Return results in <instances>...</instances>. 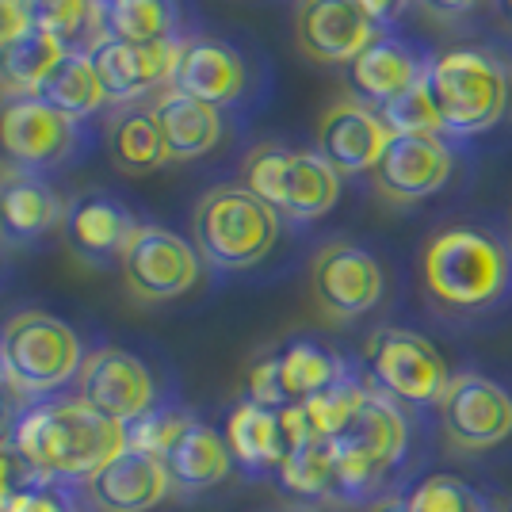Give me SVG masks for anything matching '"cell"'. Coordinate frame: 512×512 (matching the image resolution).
Listing matches in <instances>:
<instances>
[{
    "instance_id": "obj_5",
    "label": "cell",
    "mask_w": 512,
    "mask_h": 512,
    "mask_svg": "<svg viewBox=\"0 0 512 512\" xmlns=\"http://www.w3.org/2000/svg\"><path fill=\"white\" fill-rule=\"evenodd\" d=\"M409 448V421L398 402L371 383L356 417L333 440V497L363 501L379 490L386 470L402 463Z\"/></svg>"
},
{
    "instance_id": "obj_3",
    "label": "cell",
    "mask_w": 512,
    "mask_h": 512,
    "mask_svg": "<svg viewBox=\"0 0 512 512\" xmlns=\"http://www.w3.org/2000/svg\"><path fill=\"white\" fill-rule=\"evenodd\" d=\"M444 134L474 138L493 130L512 104V73L486 50L459 46L428 62L425 77Z\"/></svg>"
},
{
    "instance_id": "obj_37",
    "label": "cell",
    "mask_w": 512,
    "mask_h": 512,
    "mask_svg": "<svg viewBox=\"0 0 512 512\" xmlns=\"http://www.w3.org/2000/svg\"><path fill=\"white\" fill-rule=\"evenodd\" d=\"M245 386H249V402H256V406H268V409L291 406V402H287V390H283V379H279L276 356L256 360L253 371H249V383Z\"/></svg>"
},
{
    "instance_id": "obj_11",
    "label": "cell",
    "mask_w": 512,
    "mask_h": 512,
    "mask_svg": "<svg viewBox=\"0 0 512 512\" xmlns=\"http://www.w3.org/2000/svg\"><path fill=\"white\" fill-rule=\"evenodd\" d=\"M119 268L127 291L138 302H172L199 283L203 256L188 237L172 234L165 226H142L127 245Z\"/></svg>"
},
{
    "instance_id": "obj_27",
    "label": "cell",
    "mask_w": 512,
    "mask_h": 512,
    "mask_svg": "<svg viewBox=\"0 0 512 512\" xmlns=\"http://www.w3.org/2000/svg\"><path fill=\"white\" fill-rule=\"evenodd\" d=\"M35 96L54 107V111L77 119V123H85L88 115H96L107 104V92L100 85V77H96L92 54H85V50H69L62 62L50 69V77L39 85Z\"/></svg>"
},
{
    "instance_id": "obj_21",
    "label": "cell",
    "mask_w": 512,
    "mask_h": 512,
    "mask_svg": "<svg viewBox=\"0 0 512 512\" xmlns=\"http://www.w3.org/2000/svg\"><path fill=\"white\" fill-rule=\"evenodd\" d=\"M428 77V62L409 43L394 35H379L356 62H348V88L360 104L383 111L409 88H417Z\"/></svg>"
},
{
    "instance_id": "obj_17",
    "label": "cell",
    "mask_w": 512,
    "mask_h": 512,
    "mask_svg": "<svg viewBox=\"0 0 512 512\" xmlns=\"http://www.w3.org/2000/svg\"><path fill=\"white\" fill-rule=\"evenodd\" d=\"M390 127L375 107L360 104L356 96L333 104L318 123V153L333 165V169L360 176V172H375L383 161L386 146H390Z\"/></svg>"
},
{
    "instance_id": "obj_14",
    "label": "cell",
    "mask_w": 512,
    "mask_h": 512,
    "mask_svg": "<svg viewBox=\"0 0 512 512\" xmlns=\"http://www.w3.org/2000/svg\"><path fill=\"white\" fill-rule=\"evenodd\" d=\"M383 31L360 12L356 0H299L295 8V43L310 62H356Z\"/></svg>"
},
{
    "instance_id": "obj_19",
    "label": "cell",
    "mask_w": 512,
    "mask_h": 512,
    "mask_svg": "<svg viewBox=\"0 0 512 512\" xmlns=\"http://www.w3.org/2000/svg\"><path fill=\"white\" fill-rule=\"evenodd\" d=\"M62 230L69 249L85 264H119L142 226L119 199L104 192H88L65 207Z\"/></svg>"
},
{
    "instance_id": "obj_39",
    "label": "cell",
    "mask_w": 512,
    "mask_h": 512,
    "mask_svg": "<svg viewBox=\"0 0 512 512\" xmlns=\"http://www.w3.org/2000/svg\"><path fill=\"white\" fill-rule=\"evenodd\" d=\"M27 27H31V23H27L23 0H0V46L12 43V39H20Z\"/></svg>"
},
{
    "instance_id": "obj_18",
    "label": "cell",
    "mask_w": 512,
    "mask_h": 512,
    "mask_svg": "<svg viewBox=\"0 0 512 512\" xmlns=\"http://www.w3.org/2000/svg\"><path fill=\"white\" fill-rule=\"evenodd\" d=\"M85 493L96 512H153L172 493V478L165 459L123 448L88 478Z\"/></svg>"
},
{
    "instance_id": "obj_7",
    "label": "cell",
    "mask_w": 512,
    "mask_h": 512,
    "mask_svg": "<svg viewBox=\"0 0 512 512\" xmlns=\"http://www.w3.org/2000/svg\"><path fill=\"white\" fill-rule=\"evenodd\" d=\"M241 184L291 222H314L341 199V172L318 150H291L283 142L249 150L241 161Z\"/></svg>"
},
{
    "instance_id": "obj_31",
    "label": "cell",
    "mask_w": 512,
    "mask_h": 512,
    "mask_svg": "<svg viewBox=\"0 0 512 512\" xmlns=\"http://www.w3.org/2000/svg\"><path fill=\"white\" fill-rule=\"evenodd\" d=\"M279 486L299 501H321L333 497V440H306L291 448L279 463Z\"/></svg>"
},
{
    "instance_id": "obj_24",
    "label": "cell",
    "mask_w": 512,
    "mask_h": 512,
    "mask_svg": "<svg viewBox=\"0 0 512 512\" xmlns=\"http://www.w3.org/2000/svg\"><path fill=\"white\" fill-rule=\"evenodd\" d=\"M161 459H165V470H169L176 493L211 490L218 482H226L234 470V451L226 444V436H218L211 425H203L195 417L172 440V448Z\"/></svg>"
},
{
    "instance_id": "obj_41",
    "label": "cell",
    "mask_w": 512,
    "mask_h": 512,
    "mask_svg": "<svg viewBox=\"0 0 512 512\" xmlns=\"http://www.w3.org/2000/svg\"><path fill=\"white\" fill-rule=\"evenodd\" d=\"M12 486H16V478H12V459H8V451H0V509H4Z\"/></svg>"
},
{
    "instance_id": "obj_42",
    "label": "cell",
    "mask_w": 512,
    "mask_h": 512,
    "mask_svg": "<svg viewBox=\"0 0 512 512\" xmlns=\"http://www.w3.org/2000/svg\"><path fill=\"white\" fill-rule=\"evenodd\" d=\"M371 512H409V505H406V497H390V501H379Z\"/></svg>"
},
{
    "instance_id": "obj_16",
    "label": "cell",
    "mask_w": 512,
    "mask_h": 512,
    "mask_svg": "<svg viewBox=\"0 0 512 512\" xmlns=\"http://www.w3.org/2000/svg\"><path fill=\"white\" fill-rule=\"evenodd\" d=\"M180 43L184 39H169V43H119V39H104L92 50V65L96 77L104 85L111 104H138L150 92H165L172 88V73H176V58H180Z\"/></svg>"
},
{
    "instance_id": "obj_22",
    "label": "cell",
    "mask_w": 512,
    "mask_h": 512,
    "mask_svg": "<svg viewBox=\"0 0 512 512\" xmlns=\"http://www.w3.org/2000/svg\"><path fill=\"white\" fill-rule=\"evenodd\" d=\"M62 195L43 180V172L4 169L0 172V237L27 245L35 237L62 226Z\"/></svg>"
},
{
    "instance_id": "obj_43",
    "label": "cell",
    "mask_w": 512,
    "mask_h": 512,
    "mask_svg": "<svg viewBox=\"0 0 512 512\" xmlns=\"http://www.w3.org/2000/svg\"><path fill=\"white\" fill-rule=\"evenodd\" d=\"M8 425V386L0 390V428Z\"/></svg>"
},
{
    "instance_id": "obj_34",
    "label": "cell",
    "mask_w": 512,
    "mask_h": 512,
    "mask_svg": "<svg viewBox=\"0 0 512 512\" xmlns=\"http://www.w3.org/2000/svg\"><path fill=\"white\" fill-rule=\"evenodd\" d=\"M379 115L390 127V134H440L444 138V123H440V111L432 104V92L425 81L409 88L406 96H398L394 104H386Z\"/></svg>"
},
{
    "instance_id": "obj_4",
    "label": "cell",
    "mask_w": 512,
    "mask_h": 512,
    "mask_svg": "<svg viewBox=\"0 0 512 512\" xmlns=\"http://www.w3.org/2000/svg\"><path fill=\"white\" fill-rule=\"evenodd\" d=\"M279 218L245 184H218L195 203L192 237L199 256L218 272H245L276 249Z\"/></svg>"
},
{
    "instance_id": "obj_33",
    "label": "cell",
    "mask_w": 512,
    "mask_h": 512,
    "mask_svg": "<svg viewBox=\"0 0 512 512\" xmlns=\"http://www.w3.org/2000/svg\"><path fill=\"white\" fill-rule=\"evenodd\" d=\"M406 505L409 512H490L482 493L463 486L459 478H448V474H432L421 486H413Z\"/></svg>"
},
{
    "instance_id": "obj_2",
    "label": "cell",
    "mask_w": 512,
    "mask_h": 512,
    "mask_svg": "<svg viewBox=\"0 0 512 512\" xmlns=\"http://www.w3.org/2000/svg\"><path fill=\"white\" fill-rule=\"evenodd\" d=\"M421 279L440 310L474 314L512 287V249L482 226H444L421 253Z\"/></svg>"
},
{
    "instance_id": "obj_10",
    "label": "cell",
    "mask_w": 512,
    "mask_h": 512,
    "mask_svg": "<svg viewBox=\"0 0 512 512\" xmlns=\"http://www.w3.org/2000/svg\"><path fill=\"white\" fill-rule=\"evenodd\" d=\"M436 406L451 448L490 451L512 436V394L490 375L478 371L451 375Z\"/></svg>"
},
{
    "instance_id": "obj_23",
    "label": "cell",
    "mask_w": 512,
    "mask_h": 512,
    "mask_svg": "<svg viewBox=\"0 0 512 512\" xmlns=\"http://www.w3.org/2000/svg\"><path fill=\"white\" fill-rule=\"evenodd\" d=\"M157 115V127L165 138V157L169 161H195V157H207V153L222 142V107H211L195 96H184L176 88H165L153 104Z\"/></svg>"
},
{
    "instance_id": "obj_9",
    "label": "cell",
    "mask_w": 512,
    "mask_h": 512,
    "mask_svg": "<svg viewBox=\"0 0 512 512\" xmlns=\"http://www.w3.org/2000/svg\"><path fill=\"white\" fill-rule=\"evenodd\" d=\"M81 146V123L39 96H0V161L23 172L65 165Z\"/></svg>"
},
{
    "instance_id": "obj_32",
    "label": "cell",
    "mask_w": 512,
    "mask_h": 512,
    "mask_svg": "<svg viewBox=\"0 0 512 512\" xmlns=\"http://www.w3.org/2000/svg\"><path fill=\"white\" fill-rule=\"evenodd\" d=\"M367 386L371 383H363L360 375L348 367L333 386H325L321 394L299 402V406L306 409V421H310V428H314V436H321V440H337L344 428H348V421L356 417V409H360Z\"/></svg>"
},
{
    "instance_id": "obj_29",
    "label": "cell",
    "mask_w": 512,
    "mask_h": 512,
    "mask_svg": "<svg viewBox=\"0 0 512 512\" xmlns=\"http://www.w3.org/2000/svg\"><path fill=\"white\" fill-rule=\"evenodd\" d=\"M104 31L119 43H169L176 39V0H104Z\"/></svg>"
},
{
    "instance_id": "obj_12",
    "label": "cell",
    "mask_w": 512,
    "mask_h": 512,
    "mask_svg": "<svg viewBox=\"0 0 512 512\" xmlns=\"http://www.w3.org/2000/svg\"><path fill=\"white\" fill-rule=\"evenodd\" d=\"M310 291L329 321H356L383 302V264L352 241H329L310 264Z\"/></svg>"
},
{
    "instance_id": "obj_38",
    "label": "cell",
    "mask_w": 512,
    "mask_h": 512,
    "mask_svg": "<svg viewBox=\"0 0 512 512\" xmlns=\"http://www.w3.org/2000/svg\"><path fill=\"white\" fill-rule=\"evenodd\" d=\"M356 4H360V12L375 23L379 31H386V27H394V23L406 16V8L413 0H356Z\"/></svg>"
},
{
    "instance_id": "obj_20",
    "label": "cell",
    "mask_w": 512,
    "mask_h": 512,
    "mask_svg": "<svg viewBox=\"0 0 512 512\" xmlns=\"http://www.w3.org/2000/svg\"><path fill=\"white\" fill-rule=\"evenodd\" d=\"M245 85H249V69L230 43L207 39V35L180 43V58H176V73H172L176 92L195 96L211 107H230L245 96Z\"/></svg>"
},
{
    "instance_id": "obj_45",
    "label": "cell",
    "mask_w": 512,
    "mask_h": 512,
    "mask_svg": "<svg viewBox=\"0 0 512 512\" xmlns=\"http://www.w3.org/2000/svg\"><path fill=\"white\" fill-rule=\"evenodd\" d=\"M509 245H512V218H509Z\"/></svg>"
},
{
    "instance_id": "obj_1",
    "label": "cell",
    "mask_w": 512,
    "mask_h": 512,
    "mask_svg": "<svg viewBox=\"0 0 512 512\" xmlns=\"http://www.w3.org/2000/svg\"><path fill=\"white\" fill-rule=\"evenodd\" d=\"M127 448V425L85 406L81 398L39 402L12 425V451L27 478L39 482H88L107 459Z\"/></svg>"
},
{
    "instance_id": "obj_40",
    "label": "cell",
    "mask_w": 512,
    "mask_h": 512,
    "mask_svg": "<svg viewBox=\"0 0 512 512\" xmlns=\"http://www.w3.org/2000/svg\"><path fill=\"white\" fill-rule=\"evenodd\" d=\"M425 12L432 16H444V20H459V16H470L482 0H417Z\"/></svg>"
},
{
    "instance_id": "obj_44",
    "label": "cell",
    "mask_w": 512,
    "mask_h": 512,
    "mask_svg": "<svg viewBox=\"0 0 512 512\" xmlns=\"http://www.w3.org/2000/svg\"><path fill=\"white\" fill-rule=\"evenodd\" d=\"M497 8H501V16H505V20H512V0H497Z\"/></svg>"
},
{
    "instance_id": "obj_15",
    "label": "cell",
    "mask_w": 512,
    "mask_h": 512,
    "mask_svg": "<svg viewBox=\"0 0 512 512\" xmlns=\"http://www.w3.org/2000/svg\"><path fill=\"white\" fill-rule=\"evenodd\" d=\"M451 169L455 157L440 134H394L375 165V184L394 203H421L448 184Z\"/></svg>"
},
{
    "instance_id": "obj_8",
    "label": "cell",
    "mask_w": 512,
    "mask_h": 512,
    "mask_svg": "<svg viewBox=\"0 0 512 512\" xmlns=\"http://www.w3.org/2000/svg\"><path fill=\"white\" fill-rule=\"evenodd\" d=\"M367 367H371V383L394 402L409 406H432L440 402L444 386H448V367L444 356L436 352V344L398 325H383L367 337Z\"/></svg>"
},
{
    "instance_id": "obj_30",
    "label": "cell",
    "mask_w": 512,
    "mask_h": 512,
    "mask_svg": "<svg viewBox=\"0 0 512 512\" xmlns=\"http://www.w3.org/2000/svg\"><path fill=\"white\" fill-rule=\"evenodd\" d=\"M279 379L287 390V402H306L321 394L325 386H333L348 371V363L341 356H333L329 348H321L314 341H295L287 344L283 352H276Z\"/></svg>"
},
{
    "instance_id": "obj_36",
    "label": "cell",
    "mask_w": 512,
    "mask_h": 512,
    "mask_svg": "<svg viewBox=\"0 0 512 512\" xmlns=\"http://www.w3.org/2000/svg\"><path fill=\"white\" fill-rule=\"evenodd\" d=\"M0 512H73V505H69V497H65L54 482L20 478V482L12 486V493H8V501H4Z\"/></svg>"
},
{
    "instance_id": "obj_28",
    "label": "cell",
    "mask_w": 512,
    "mask_h": 512,
    "mask_svg": "<svg viewBox=\"0 0 512 512\" xmlns=\"http://www.w3.org/2000/svg\"><path fill=\"white\" fill-rule=\"evenodd\" d=\"M69 54V46L46 31L27 27L20 39L0 46V88L4 96H35L50 69Z\"/></svg>"
},
{
    "instance_id": "obj_35",
    "label": "cell",
    "mask_w": 512,
    "mask_h": 512,
    "mask_svg": "<svg viewBox=\"0 0 512 512\" xmlns=\"http://www.w3.org/2000/svg\"><path fill=\"white\" fill-rule=\"evenodd\" d=\"M188 421H192V413H184V409H150L127 425V448L150 451L161 459L172 448V440L188 428Z\"/></svg>"
},
{
    "instance_id": "obj_6",
    "label": "cell",
    "mask_w": 512,
    "mask_h": 512,
    "mask_svg": "<svg viewBox=\"0 0 512 512\" xmlns=\"http://www.w3.org/2000/svg\"><path fill=\"white\" fill-rule=\"evenodd\" d=\"M0 363L8 390L23 398H46L81 375L85 348L62 318L46 310H23L0 329Z\"/></svg>"
},
{
    "instance_id": "obj_26",
    "label": "cell",
    "mask_w": 512,
    "mask_h": 512,
    "mask_svg": "<svg viewBox=\"0 0 512 512\" xmlns=\"http://www.w3.org/2000/svg\"><path fill=\"white\" fill-rule=\"evenodd\" d=\"M226 444L234 451V459L245 470H268L279 467L287 455L283 425H279V409L256 406V402H237L230 421H226Z\"/></svg>"
},
{
    "instance_id": "obj_13",
    "label": "cell",
    "mask_w": 512,
    "mask_h": 512,
    "mask_svg": "<svg viewBox=\"0 0 512 512\" xmlns=\"http://www.w3.org/2000/svg\"><path fill=\"white\" fill-rule=\"evenodd\" d=\"M77 398L111 421L130 425L142 413L157 409V383L134 352L96 348L85 356V367L77 375Z\"/></svg>"
},
{
    "instance_id": "obj_25",
    "label": "cell",
    "mask_w": 512,
    "mask_h": 512,
    "mask_svg": "<svg viewBox=\"0 0 512 512\" xmlns=\"http://www.w3.org/2000/svg\"><path fill=\"white\" fill-rule=\"evenodd\" d=\"M104 138L111 165L119 172H127V176H146V172H157L169 161L153 107L115 104V111L107 115Z\"/></svg>"
}]
</instances>
